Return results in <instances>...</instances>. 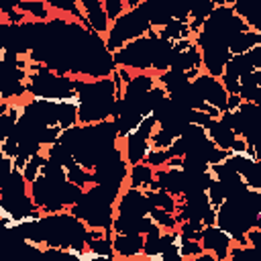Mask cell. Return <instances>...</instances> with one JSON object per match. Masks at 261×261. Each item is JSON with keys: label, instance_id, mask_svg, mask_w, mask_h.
Returning a JSON list of instances; mask_svg holds the SVG:
<instances>
[{"label": "cell", "instance_id": "27", "mask_svg": "<svg viewBox=\"0 0 261 261\" xmlns=\"http://www.w3.org/2000/svg\"><path fill=\"white\" fill-rule=\"evenodd\" d=\"M102 6H104V12H106L110 24L126 10V2L124 0H102Z\"/></svg>", "mask_w": 261, "mask_h": 261}, {"label": "cell", "instance_id": "5", "mask_svg": "<svg viewBox=\"0 0 261 261\" xmlns=\"http://www.w3.org/2000/svg\"><path fill=\"white\" fill-rule=\"evenodd\" d=\"M163 45V39H159L157 31L151 29L147 35L126 43L116 53H112V61L120 69H128L130 73H151V65Z\"/></svg>", "mask_w": 261, "mask_h": 261}, {"label": "cell", "instance_id": "22", "mask_svg": "<svg viewBox=\"0 0 261 261\" xmlns=\"http://www.w3.org/2000/svg\"><path fill=\"white\" fill-rule=\"evenodd\" d=\"M179 234V232H177ZM177 249H179V253H181V257L188 261V259H194V257H198V255H202L204 251H202V245L198 243V241H192V239H184L181 234L177 237Z\"/></svg>", "mask_w": 261, "mask_h": 261}, {"label": "cell", "instance_id": "19", "mask_svg": "<svg viewBox=\"0 0 261 261\" xmlns=\"http://www.w3.org/2000/svg\"><path fill=\"white\" fill-rule=\"evenodd\" d=\"M145 196H147L151 208H159V210H165L169 214H175L177 198H173L171 194H167L163 190H145Z\"/></svg>", "mask_w": 261, "mask_h": 261}, {"label": "cell", "instance_id": "17", "mask_svg": "<svg viewBox=\"0 0 261 261\" xmlns=\"http://www.w3.org/2000/svg\"><path fill=\"white\" fill-rule=\"evenodd\" d=\"M16 8L27 16V20H31V18H35V22H47L51 16H53V12H51V8H49V4L47 2H43V0H29V2H16Z\"/></svg>", "mask_w": 261, "mask_h": 261}, {"label": "cell", "instance_id": "4", "mask_svg": "<svg viewBox=\"0 0 261 261\" xmlns=\"http://www.w3.org/2000/svg\"><path fill=\"white\" fill-rule=\"evenodd\" d=\"M27 94L31 98L63 102L75 98V77L57 73L39 63H31L27 75Z\"/></svg>", "mask_w": 261, "mask_h": 261}, {"label": "cell", "instance_id": "21", "mask_svg": "<svg viewBox=\"0 0 261 261\" xmlns=\"http://www.w3.org/2000/svg\"><path fill=\"white\" fill-rule=\"evenodd\" d=\"M45 161H47V157H45V153H43V151H41V153H35V155H31V157H29V161H27V163H24V167L20 169V173H22V177H24V181H27V184L35 181V179L41 175V169H43Z\"/></svg>", "mask_w": 261, "mask_h": 261}, {"label": "cell", "instance_id": "8", "mask_svg": "<svg viewBox=\"0 0 261 261\" xmlns=\"http://www.w3.org/2000/svg\"><path fill=\"white\" fill-rule=\"evenodd\" d=\"M228 163L237 171V175L245 181L249 190L261 192V169H259V159L249 155V153H232L228 155Z\"/></svg>", "mask_w": 261, "mask_h": 261}, {"label": "cell", "instance_id": "12", "mask_svg": "<svg viewBox=\"0 0 261 261\" xmlns=\"http://www.w3.org/2000/svg\"><path fill=\"white\" fill-rule=\"evenodd\" d=\"M112 255L120 261H128L143 255V234H112Z\"/></svg>", "mask_w": 261, "mask_h": 261}, {"label": "cell", "instance_id": "6", "mask_svg": "<svg viewBox=\"0 0 261 261\" xmlns=\"http://www.w3.org/2000/svg\"><path fill=\"white\" fill-rule=\"evenodd\" d=\"M151 31V24L141 8V2L137 6H126V10L110 24L108 33L104 35V45L108 53H116L126 43L147 35Z\"/></svg>", "mask_w": 261, "mask_h": 261}, {"label": "cell", "instance_id": "20", "mask_svg": "<svg viewBox=\"0 0 261 261\" xmlns=\"http://www.w3.org/2000/svg\"><path fill=\"white\" fill-rule=\"evenodd\" d=\"M157 35H159V39H163L167 43H177L181 39H190L192 37L188 24L186 22H179V20H169L165 27L157 29Z\"/></svg>", "mask_w": 261, "mask_h": 261}, {"label": "cell", "instance_id": "23", "mask_svg": "<svg viewBox=\"0 0 261 261\" xmlns=\"http://www.w3.org/2000/svg\"><path fill=\"white\" fill-rule=\"evenodd\" d=\"M224 261H257V249L249 247V245H232L228 257Z\"/></svg>", "mask_w": 261, "mask_h": 261}, {"label": "cell", "instance_id": "7", "mask_svg": "<svg viewBox=\"0 0 261 261\" xmlns=\"http://www.w3.org/2000/svg\"><path fill=\"white\" fill-rule=\"evenodd\" d=\"M190 86H192L196 98L202 104H208V106H214L220 112H226V98H228V94L224 92V88H222L218 77H212V75L202 71L198 77H194L190 82Z\"/></svg>", "mask_w": 261, "mask_h": 261}, {"label": "cell", "instance_id": "24", "mask_svg": "<svg viewBox=\"0 0 261 261\" xmlns=\"http://www.w3.org/2000/svg\"><path fill=\"white\" fill-rule=\"evenodd\" d=\"M173 139H177V137H173L171 133H167L165 128H155L153 130V135H151V139H149V145H151V149H167L171 143H173Z\"/></svg>", "mask_w": 261, "mask_h": 261}, {"label": "cell", "instance_id": "28", "mask_svg": "<svg viewBox=\"0 0 261 261\" xmlns=\"http://www.w3.org/2000/svg\"><path fill=\"white\" fill-rule=\"evenodd\" d=\"M128 261H145L143 257H135V259H128Z\"/></svg>", "mask_w": 261, "mask_h": 261}, {"label": "cell", "instance_id": "2", "mask_svg": "<svg viewBox=\"0 0 261 261\" xmlns=\"http://www.w3.org/2000/svg\"><path fill=\"white\" fill-rule=\"evenodd\" d=\"M214 224L224 230L234 245H247L245 234L251 228H261V192L241 190L228 196L216 210Z\"/></svg>", "mask_w": 261, "mask_h": 261}, {"label": "cell", "instance_id": "26", "mask_svg": "<svg viewBox=\"0 0 261 261\" xmlns=\"http://www.w3.org/2000/svg\"><path fill=\"white\" fill-rule=\"evenodd\" d=\"M202 228H204L202 222H192V220H188V222H179V224H177V232H179L184 239H192V241H198V243H200Z\"/></svg>", "mask_w": 261, "mask_h": 261}, {"label": "cell", "instance_id": "16", "mask_svg": "<svg viewBox=\"0 0 261 261\" xmlns=\"http://www.w3.org/2000/svg\"><path fill=\"white\" fill-rule=\"evenodd\" d=\"M153 177H155V169H151V167L143 161V163H137V165H130V167H128L126 186L145 192V190H149V186L153 184Z\"/></svg>", "mask_w": 261, "mask_h": 261}, {"label": "cell", "instance_id": "14", "mask_svg": "<svg viewBox=\"0 0 261 261\" xmlns=\"http://www.w3.org/2000/svg\"><path fill=\"white\" fill-rule=\"evenodd\" d=\"M237 96L241 102L261 104V71H253L239 77V92Z\"/></svg>", "mask_w": 261, "mask_h": 261}, {"label": "cell", "instance_id": "3", "mask_svg": "<svg viewBox=\"0 0 261 261\" xmlns=\"http://www.w3.org/2000/svg\"><path fill=\"white\" fill-rule=\"evenodd\" d=\"M39 226H41L43 247L71 251V253L86 251L88 226L80 218H75L69 210L55 212V214H43L39 218Z\"/></svg>", "mask_w": 261, "mask_h": 261}, {"label": "cell", "instance_id": "25", "mask_svg": "<svg viewBox=\"0 0 261 261\" xmlns=\"http://www.w3.org/2000/svg\"><path fill=\"white\" fill-rule=\"evenodd\" d=\"M169 159H171V157H169L167 149H149V153H147V157H145V163H147L151 169H161Z\"/></svg>", "mask_w": 261, "mask_h": 261}, {"label": "cell", "instance_id": "11", "mask_svg": "<svg viewBox=\"0 0 261 261\" xmlns=\"http://www.w3.org/2000/svg\"><path fill=\"white\" fill-rule=\"evenodd\" d=\"M80 8H82V14H84V20H86V27L90 31H94L96 35L104 37L110 29V20L104 12V6H102V0H80L77 2Z\"/></svg>", "mask_w": 261, "mask_h": 261}, {"label": "cell", "instance_id": "13", "mask_svg": "<svg viewBox=\"0 0 261 261\" xmlns=\"http://www.w3.org/2000/svg\"><path fill=\"white\" fill-rule=\"evenodd\" d=\"M149 149H151L149 139L137 135L135 130L122 139V147H120L122 159L126 161L128 167H130V165H137V163H143L145 157H147V153H149Z\"/></svg>", "mask_w": 261, "mask_h": 261}, {"label": "cell", "instance_id": "18", "mask_svg": "<svg viewBox=\"0 0 261 261\" xmlns=\"http://www.w3.org/2000/svg\"><path fill=\"white\" fill-rule=\"evenodd\" d=\"M77 124V98L57 102V126L61 130Z\"/></svg>", "mask_w": 261, "mask_h": 261}, {"label": "cell", "instance_id": "15", "mask_svg": "<svg viewBox=\"0 0 261 261\" xmlns=\"http://www.w3.org/2000/svg\"><path fill=\"white\" fill-rule=\"evenodd\" d=\"M259 45H261V31L249 29V31H243L237 37L230 39L228 53H230V57L232 55H243V53H247V51H251V49H255Z\"/></svg>", "mask_w": 261, "mask_h": 261}, {"label": "cell", "instance_id": "10", "mask_svg": "<svg viewBox=\"0 0 261 261\" xmlns=\"http://www.w3.org/2000/svg\"><path fill=\"white\" fill-rule=\"evenodd\" d=\"M200 245H202V251L204 253H210L212 257H216L218 261H224L232 249V239L220 230L216 224L212 226H204L202 228V234H200Z\"/></svg>", "mask_w": 261, "mask_h": 261}, {"label": "cell", "instance_id": "1", "mask_svg": "<svg viewBox=\"0 0 261 261\" xmlns=\"http://www.w3.org/2000/svg\"><path fill=\"white\" fill-rule=\"evenodd\" d=\"M120 94H122V82L118 80L116 69L108 77H98V80L75 77L77 124H98L110 120Z\"/></svg>", "mask_w": 261, "mask_h": 261}, {"label": "cell", "instance_id": "9", "mask_svg": "<svg viewBox=\"0 0 261 261\" xmlns=\"http://www.w3.org/2000/svg\"><path fill=\"white\" fill-rule=\"evenodd\" d=\"M149 200L143 190L128 188L124 186L116 204H114V214L118 216H147L149 214Z\"/></svg>", "mask_w": 261, "mask_h": 261}]
</instances>
